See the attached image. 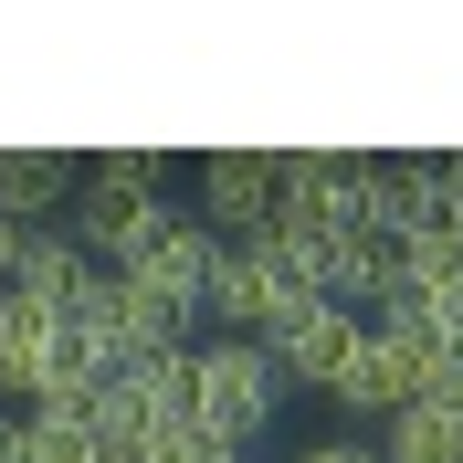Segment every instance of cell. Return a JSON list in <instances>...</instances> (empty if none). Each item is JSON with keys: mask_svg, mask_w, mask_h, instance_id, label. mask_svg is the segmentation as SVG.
Masks as SVG:
<instances>
[{"mask_svg": "<svg viewBox=\"0 0 463 463\" xmlns=\"http://www.w3.org/2000/svg\"><path fill=\"white\" fill-rule=\"evenodd\" d=\"M295 390H285V369L263 358L253 337H211V347H190V432H211V442H263L274 432V411H285Z\"/></svg>", "mask_w": 463, "mask_h": 463, "instance_id": "cell-1", "label": "cell"}, {"mask_svg": "<svg viewBox=\"0 0 463 463\" xmlns=\"http://www.w3.org/2000/svg\"><path fill=\"white\" fill-rule=\"evenodd\" d=\"M211 253H222V242H211V232L190 222V211H169V201H158V211L137 222V242H127V253H116L106 274H116L127 295H137L147 317L190 326V317H201V285H211Z\"/></svg>", "mask_w": 463, "mask_h": 463, "instance_id": "cell-2", "label": "cell"}, {"mask_svg": "<svg viewBox=\"0 0 463 463\" xmlns=\"http://www.w3.org/2000/svg\"><path fill=\"white\" fill-rule=\"evenodd\" d=\"M201 306L232 326V337H253V347H263L274 326L295 317V306H317V295H306V274H295V253H285V242H274V232H253V242H222V253H211Z\"/></svg>", "mask_w": 463, "mask_h": 463, "instance_id": "cell-3", "label": "cell"}, {"mask_svg": "<svg viewBox=\"0 0 463 463\" xmlns=\"http://www.w3.org/2000/svg\"><path fill=\"white\" fill-rule=\"evenodd\" d=\"M158 179H169V158H158V147H106V158H85V169H74V190H63L74 242H85L95 263H116L127 242H137V222L158 211Z\"/></svg>", "mask_w": 463, "mask_h": 463, "instance_id": "cell-4", "label": "cell"}, {"mask_svg": "<svg viewBox=\"0 0 463 463\" xmlns=\"http://www.w3.org/2000/svg\"><path fill=\"white\" fill-rule=\"evenodd\" d=\"M85 411H95V432H106L116 453H137V442L179 432V421H190V347H158V358H137V369L95 379Z\"/></svg>", "mask_w": 463, "mask_h": 463, "instance_id": "cell-5", "label": "cell"}, {"mask_svg": "<svg viewBox=\"0 0 463 463\" xmlns=\"http://www.w3.org/2000/svg\"><path fill=\"white\" fill-rule=\"evenodd\" d=\"M358 337H369V326L347 317V306H295V317L263 337V358L285 369V390H337L347 358H358Z\"/></svg>", "mask_w": 463, "mask_h": 463, "instance_id": "cell-6", "label": "cell"}, {"mask_svg": "<svg viewBox=\"0 0 463 463\" xmlns=\"http://www.w3.org/2000/svg\"><path fill=\"white\" fill-rule=\"evenodd\" d=\"M106 285V263L74 242V232H22V253H11V295L22 306H43V317H85V295Z\"/></svg>", "mask_w": 463, "mask_h": 463, "instance_id": "cell-7", "label": "cell"}, {"mask_svg": "<svg viewBox=\"0 0 463 463\" xmlns=\"http://www.w3.org/2000/svg\"><path fill=\"white\" fill-rule=\"evenodd\" d=\"M201 211L232 232V242L274 232V158H263V147H211L201 158Z\"/></svg>", "mask_w": 463, "mask_h": 463, "instance_id": "cell-8", "label": "cell"}, {"mask_svg": "<svg viewBox=\"0 0 463 463\" xmlns=\"http://www.w3.org/2000/svg\"><path fill=\"white\" fill-rule=\"evenodd\" d=\"M63 190H74V158H53V147H0V222L11 232H32Z\"/></svg>", "mask_w": 463, "mask_h": 463, "instance_id": "cell-9", "label": "cell"}, {"mask_svg": "<svg viewBox=\"0 0 463 463\" xmlns=\"http://www.w3.org/2000/svg\"><path fill=\"white\" fill-rule=\"evenodd\" d=\"M22 463H127L106 432H95V411L74 401V411H32L22 421Z\"/></svg>", "mask_w": 463, "mask_h": 463, "instance_id": "cell-10", "label": "cell"}, {"mask_svg": "<svg viewBox=\"0 0 463 463\" xmlns=\"http://www.w3.org/2000/svg\"><path fill=\"white\" fill-rule=\"evenodd\" d=\"M379 463H463V432L411 401V411H390V421H379Z\"/></svg>", "mask_w": 463, "mask_h": 463, "instance_id": "cell-11", "label": "cell"}, {"mask_svg": "<svg viewBox=\"0 0 463 463\" xmlns=\"http://www.w3.org/2000/svg\"><path fill=\"white\" fill-rule=\"evenodd\" d=\"M411 401L432 411V421H453V432H463V358H442V369L421 379V390H411Z\"/></svg>", "mask_w": 463, "mask_h": 463, "instance_id": "cell-12", "label": "cell"}, {"mask_svg": "<svg viewBox=\"0 0 463 463\" xmlns=\"http://www.w3.org/2000/svg\"><path fill=\"white\" fill-rule=\"evenodd\" d=\"M285 463H379V442L369 432H317V442H295Z\"/></svg>", "mask_w": 463, "mask_h": 463, "instance_id": "cell-13", "label": "cell"}, {"mask_svg": "<svg viewBox=\"0 0 463 463\" xmlns=\"http://www.w3.org/2000/svg\"><path fill=\"white\" fill-rule=\"evenodd\" d=\"M0 463H22V421H11V411H0Z\"/></svg>", "mask_w": 463, "mask_h": 463, "instance_id": "cell-14", "label": "cell"}]
</instances>
